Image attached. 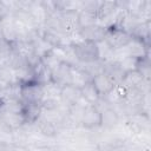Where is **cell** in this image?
Returning <instances> with one entry per match:
<instances>
[{"label":"cell","mask_w":151,"mask_h":151,"mask_svg":"<svg viewBox=\"0 0 151 151\" xmlns=\"http://www.w3.org/2000/svg\"><path fill=\"white\" fill-rule=\"evenodd\" d=\"M14 84L13 71L6 65H0V91H5Z\"/></svg>","instance_id":"cell-17"},{"label":"cell","mask_w":151,"mask_h":151,"mask_svg":"<svg viewBox=\"0 0 151 151\" xmlns=\"http://www.w3.org/2000/svg\"><path fill=\"white\" fill-rule=\"evenodd\" d=\"M1 113H2L4 124L11 129H18L26 123L22 112H1Z\"/></svg>","instance_id":"cell-16"},{"label":"cell","mask_w":151,"mask_h":151,"mask_svg":"<svg viewBox=\"0 0 151 151\" xmlns=\"http://www.w3.org/2000/svg\"><path fill=\"white\" fill-rule=\"evenodd\" d=\"M92 78L78 65L72 66V72H71V85H74L78 88L84 87L87 83H90Z\"/></svg>","instance_id":"cell-12"},{"label":"cell","mask_w":151,"mask_h":151,"mask_svg":"<svg viewBox=\"0 0 151 151\" xmlns=\"http://www.w3.org/2000/svg\"><path fill=\"white\" fill-rule=\"evenodd\" d=\"M9 13H11V9H9L7 2L6 1H0V24L8 18Z\"/></svg>","instance_id":"cell-21"},{"label":"cell","mask_w":151,"mask_h":151,"mask_svg":"<svg viewBox=\"0 0 151 151\" xmlns=\"http://www.w3.org/2000/svg\"><path fill=\"white\" fill-rule=\"evenodd\" d=\"M59 100L61 105H64L66 109H70L77 104H79L81 99V92L80 88L76 87L74 85H64L60 88V94H59Z\"/></svg>","instance_id":"cell-6"},{"label":"cell","mask_w":151,"mask_h":151,"mask_svg":"<svg viewBox=\"0 0 151 151\" xmlns=\"http://www.w3.org/2000/svg\"><path fill=\"white\" fill-rule=\"evenodd\" d=\"M91 83H92V85L94 86V88L97 90V92L99 93V96L101 98L106 97L114 88V86L112 85V83L109 80V78L104 73H100V74L94 76L92 78Z\"/></svg>","instance_id":"cell-9"},{"label":"cell","mask_w":151,"mask_h":151,"mask_svg":"<svg viewBox=\"0 0 151 151\" xmlns=\"http://www.w3.org/2000/svg\"><path fill=\"white\" fill-rule=\"evenodd\" d=\"M80 92H81V99L88 105H98V103L101 99V97L99 96V93L97 92V90L94 88L91 81L87 83L84 87H81Z\"/></svg>","instance_id":"cell-13"},{"label":"cell","mask_w":151,"mask_h":151,"mask_svg":"<svg viewBox=\"0 0 151 151\" xmlns=\"http://www.w3.org/2000/svg\"><path fill=\"white\" fill-rule=\"evenodd\" d=\"M71 72H72V65H68L66 63H61L52 73H51V80L59 86L68 85L71 84Z\"/></svg>","instance_id":"cell-7"},{"label":"cell","mask_w":151,"mask_h":151,"mask_svg":"<svg viewBox=\"0 0 151 151\" xmlns=\"http://www.w3.org/2000/svg\"><path fill=\"white\" fill-rule=\"evenodd\" d=\"M72 50L78 64H88L99 60L97 42L83 40L80 38L72 44Z\"/></svg>","instance_id":"cell-1"},{"label":"cell","mask_w":151,"mask_h":151,"mask_svg":"<svg viewBox=\"0 0 151 151\" xmlns=\"http://www.w3.org/2000/svg\"><path fill=\"white\" fill-rule=\"evenodd\" d=\"M144 81H145L144 74L139 70H136V71H131V72L125 73L124 79H123L122 83H124L125 85H127L131 88H139V90H142V85H143Z\"/></svg>","instance_id":"cell-14"},{"label":"cell","mask_w":151,"mask_h":151,"mask_svg":"<svg viewBox=\"0 0 151 151\" xmlns=\"http://www.w3.org/2000/svg\"><path fill=\"white\" fill-rule=\"evenodd\" d=\"M101 124V113L96 105H85L80 117V125L85 129H97Z\"/></svg>","instance_id":"cell-5"},{"label":"cell","mask_w":151,"mask_h":151,"mask_svg":"<svg viewBox=\"0 0 151 151\" xmlns=\"http://www.w3.org/2000/svg\"><path fill=\"white\" fill-rule=\"evenodd\" d=\"M78 21L80 28H86L93 25H98L97 13L86 8H80L78 11Z\"/></svg>","instance_id":"cell-15"},{"label":"cell","mask_w":151,"mask_h":151,"mask_svg":"<svg viewBox=\"0 0 151 151\" xmlns=\"http://www.w3.org/2000/svg\"><path fill=\"white\" fill-rule=\"evenodd\" d=\"M19 93L22 104H41L44 99L42 85L37 81L19 85Z\"/></svg>","instance_id":"cell-4"},{"label":"cell","mask_w":151,"mask_h":151,"mask_svg":"<svg viewBox=\"0 0 151 151\" xmlns=\"http://www.w3.org/2000/svg\"><path fill=\"white\" fill-rule=\"evenodd\" d=\"M35 124H37L39 131H40L44 136H46V137H54V136H57V133H58L57 125L53 124V123H51V122H48V120H46V119H44L42 117H40V118L35 122Z\"/></svg>","instance_id":"cell-18"},{"label":"cell","mask_w":151,"mask_h":151,"mask_svg":"<svg viewBox=\"0 0 151 151\" xmlns=\"http://www.w3.org/2000/svg\"><path fill=\"white\" fill-rule=\"evenodd\" d=\"M77 65L80 66L91 78H93L94 76L103 73L105 63H103V61H100V60H97V61L88 63V64H77Z\"/></svg>","instance_id":"cell-20"},{"label":"cell","mask_w":151,"mask_h":151,"mask_svg":"<svg viewBox=\"0 0 151 151\" xmlns=\"http://www.w3.org/2000/svg\"><path fill=\"white\" fill-rule=\"evenodd\" d=\"M103 73L109 78V80L112 83L113 86L120 84L123 81V79H124V76H125V73L120 68L118 61H114V60L105 63Z\"/></svg>","instance_id":"cell-8"},{"label":"cell","mask_w":151,"mask_h":151,"mask_svg":"<svg viewBox=\"0 0 151 151\" xmlns=\"http://www.w3.org/2000/svg\"><path fill=\"white\" fill-rule=\"evenodd\" d=\"M142 60L143 59H138V58H134V57H124L120 60H118V64H119L120 68L124 71V73H127V72L138 70Z\"/></svg>","instance_id":"cell-19"},{"label":"cell","mask_w":151,"mask_h":151,"mask_svg":"<svg viewBox=\"0 0 151 151\" xmlns=\"http://www.w3.org/2000/svg\"><path fill=\"white\" fill-rule=\"evenodd\" d=\"M103 40L113 51H118V50H122L125 46H127V44L132 40V35L124 28H122L117 25H113V26L105 28Z\"/></svg>","instance_id":"cell-2"},{"label":"cell","mask_w":151,"mask_h":151,"mask_svg":"<svg viewBox=\"0 0 151 151\" xmlns=\"http://www.w3.org/2000/svg\"><path fill=\"white\" fill-rule=\"evenodd\" d=\"M104 31H105L104 27H101L99 25H93V26H90V27H86V28H80L78 34L83 40L98 42V41L103 40Z\"/></svg>","instance_id":"cell-10"},{"label":"cell","mask_w":151,"mask_h":151,"mask_svg":"<svg viewBox=\"0 0 151 151\" xmlns=\"http://www.w3.org/2000/svg\"><path fill=\"white\" fill-rule=\"evenodd\" d=\"M100 110V113H101V124L100 126L104 127V129H113L118 122H119V114L118 112L111 107L110 105H107L105 109H99Z\"/></svg>","instance_id":"cell-11"},{"label":"cell","mask_w":151,"mask_h":151,"mask_svg":"<svg viewBox=\"0 0 151 151\" xmlns=\"http://www.w3.org/2000/svg\"><path fill=\"white\" fill-rule=\"evenodd\" d=\"M59 18V29L60 33L67 38H72L73 35L79 33V21H78V11H65L58 12Z\"/></svg>","instance_id":"cell-3"}]
</instances>
